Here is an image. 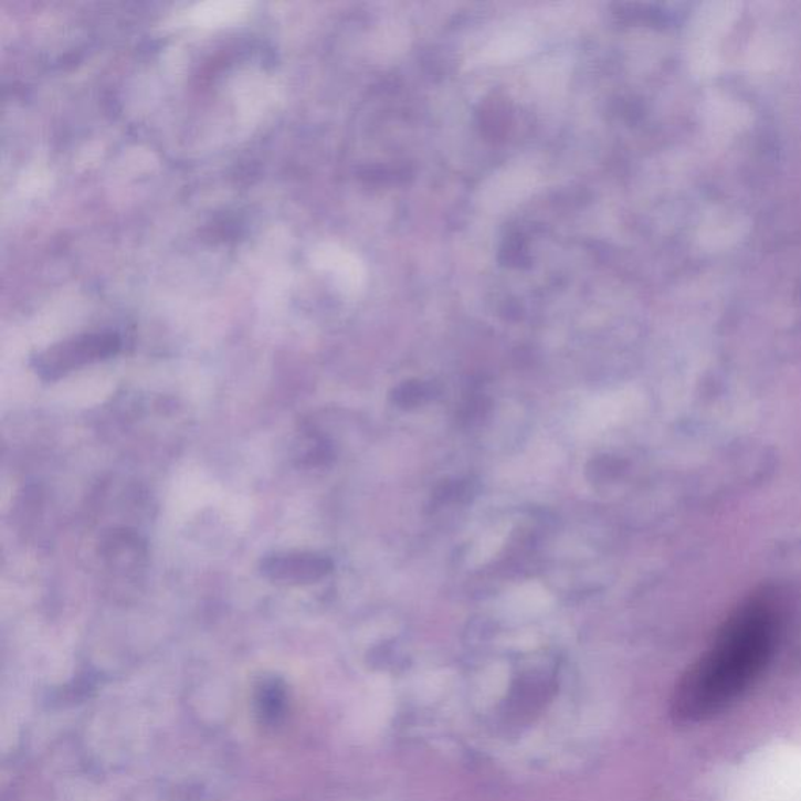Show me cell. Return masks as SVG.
<instances>
[{
  "label": "cell",
  "mask_w": 801,
  "mask_h": 801,
  "mask_svg": "<svg viewBox=\"0 0 801 801\" xmlns=\"http://www.w3.org/2000/svg\"><path fill=\"white\" fill-rule=\"evenodd\" d=\"M122 341L116 334H89L52 346L35 359L36 373L48 381L62 378L75 368L99 362L118 352Z\"/></svg>",
  "instance_id": "obj_2"
},
{
  "label": "cell",
  "mask_w": 801,
  "mask_h": 801,
  "mask_svg": "<svg viewBox=\"0 0 801 801\" xmlns=\"http://www.w3.org/2000/svg\"><path fill=\"white\" fill-rule=\"evenodd\" d=\"M259 706L263 720L274 724L284 714L285 687L276 679L266 681L259 691Z\"/></svg>",
  "instance_id": "obj_4"
},
{
  "label": "cell",
  "mask_w": 801,
  "mask_h": 801,
  "mask_svg": "<svg viewBox=\"0 0 801 801\" xmlns=\"http://www.w3.org/2000/svg\"><path fill=\"white\" fill-rule=\"evenodd\" d=\"M783 601L777 590L761 589L735 608L676 686L672 699L676 720H708L753 686L781 641Z\"/></svg>",
  "instance_id": "obj_1"
},
{
  "label": "cell",
  "mask_w": 801,
  "mask_h": 801,
  "mask_svg": "<svg viewBox=\"0 0 801 801\" xmlns=\"http://www.w3.org/2000/svg\"><path fill=\"white\" fill-rule=\"evenodd\" d=\"M333 560L317 552L285 551L265 556L261 562L263 577L280 584L303 586L317 582L333 570Z\"/></svg>",
  "instance_id": "obj_3"
},
{
  "label": "cell",
  "mask_w": 801,
  "mask_h": 801,
  "mask_svg": "<svg viewBox=\"0 0 801 801\" xmlns=\"http://www.w3.org/2000/svg\"><path fill=\"white\" fill-rule=\"evenodd\" d=\"M429 394H431V390L426 389V387L420 386V383H413V386H404L401 387V389L397 390V394H394V400H397L398 404L401 405H415L421 404L426 398H429Z\"/></svg>",
  "instance_id": "obj_5"
}]
</instances>
